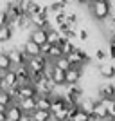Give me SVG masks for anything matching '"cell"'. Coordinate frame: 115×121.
<instances>
[{"mask_svg":"<svg viewBox=\"0 0 115 121\" xmlns=\"http://www.w3.org/2000/svg\"><path fill=\"white\" fill-rule=\"evenodd\" d=\"M88 13L94 20L97 22H103L106 18L111 16V7H110V2H94L92 0L90 5H88Z\"/></svg>","mask_w":115,"mask_h":121,"instance_id":"cell-1","label":"cell"},{"mask_svg":"<svg viewBox=\"0 0 115 121\" xmlns=\"http://www.w3.org/2000/svg\"><path fill=\"white\" fill-rule=\"evenodd\" d=\"M16 72V81L20 83V85H25V83H32V78H31V71L27 63H22V65H16L13 67Z\"/></svg>","mask_w":115,"mask_h":121,"instance_id":"cell-2","label":"cell"},{"mask_svg":"<svg viewBox=\"0 0 115 121\" xmlns=\"http://www.w3.org/2000/svg\"><path fill=\"white\" fill-rule=\"evenodd\" d=\"M97 71H99L101 78L103 80H115V65L113 61H101L97 65Z\"/></svg>","mask_w":115,"mask_h":121,"instance_id":"cell-3","label":"cell"},{"mask_svg":"<svg viewBox=\"0 0 115 121\" xmlns=\"http://www.w3.org/2000/svg\"><path fill=\"white\" fill-rule=\"evenodd\" d=\"M7 56H9V60H11V63H13V67L22 65V63H25V61H27V56H25L24 49H18V47H11V49L7 51Z\"/></svg>","mask_w":115,"mask_h":121,"instance_id":"cell-4","label":"cell"},{"mask_svg":"<svg viewBox=\"0 0 115 121\" xmlns=\"http://www.w3.org/2000/svg\"><path fill=\"white\" fill-rule=\"evenodd\" d=\"M81 78H83V69L81 67H70L65 71V81L67 85H72V83H79Z\"/></svg>","mask_w":115,"mask_h":121,"instance_id":"cell-5","label":"cell"},{"mask_svg":"<svg viewBox=\"0 0 115 121\" xmlns=\"http://www.w3.org/2000/svg\"><path fill=\"white\" fill-rule=\"evenodd\" d=\"M18 81H16V72L15 69H9V71H5V74L2 76V80H0V89H5V91H9L11 87H15Z\"/></svg>","mask_w":115,"mask_h":121,"instance_id":"cell-6","label":"cell"},{"mask_svg":"<svg viewBox=\"0 0 115 121\" xmlns=\"http://www.w3.org/2000/svg\"><path fill=\"white\" fill-rule=\"evenodd\" d=\"M97 92H99V98H115V83H111V80L103 81L97 87Z\"/></svg>","mask_w":115,"mask_h":121,"instance_id":"cell-7","label":"cell"},{"mask_svg":"<svg viewBox=\"0 0 115 121\" xmlns=\"http://www.w3.org/2000/svg\"><path fill=\"white\" fill-rule=\"evenodd\" d=\"M47 29H49V27H47ZM47 29H43V27H32L31 33H29V38L34 40L38 45H41V43L47 42Z\"/></svg>","mask_w":115,"mask_h":121,"instance_id":"cell-8","label":"cell"},{"mask_svg":"<svg viewBox=\"0 0 115 121\" xmlns=\"http://www.w3.org/2000/svg\"><path fill=\"white\" fill-rule=\"evenodd\" d=\"M22 49H24V52H25V56H27V58H31V56H38V54H41V47L38 45V43H36L34 40H27L24 43V47H22Z\"/></svg>","mask_w":115,"mask_h":121,"instance_id":"cell-9","label":"cell"},{"mask_svg":"<svg viewBox=\"0 0 115 121\" xmlns=\"http://www.w3.org/2000/svg\"><path fill=\"white\" fill-rule=\"evenodd\" d=\"M38 92H36L34 83H25V85L18 87V99L20 98H36Z\"/></svg>","mask_w":115,"mask_h":121,"instance_id":"cell-10","label":"cell"},{"mask_svg":"<svg viewBox=\"0 0 115 121\" xmlns=\"http://www.w3.org/2000/svg\"><path fill=\"white\" fill-rule=\"evenodd\" d=\"M92 116H94V117H101V119L108 116V108H106L104 101L101 99V98L94 103V108H92Z\"/></svg>","mask_w":115,"mask_h":121,"instance_id":"cell-11","label":"cell"},{"mask_svg":"<svg viewBox=\"0 0 115 121\" xmlns=\"http://www.w3.org/2000/svg\"><path fill=\"white\" fill-rule=\"evenodd\" d=\"M31 116H32V121H52V114H50V110L38 108V107L31 112Z\"/></svg>","mask_w":115,"mask_h":121,"instance_id":"cell-12","label":"cell"},{"mask_svg":"<svg viewBox=\"0 0 115 121\" xmlns=\"http://www.w3.org/2000/svg\"><path fill=\"white\" fill-rule=\"evenodd\" d=\"M13 36H15V31L11 29L7 24L0 25V43H7V42H11V40H13Z\"/></svg>","mask_w":115,"mask_h":121,"instance_id":"cell-13","label":"cell"},{"mask_svg":"<svg viewBox=\"0 0 115 121\" xmlns=\"http://www.w3.org/2000/svg\"><path fill=\"white\" fill-rule=\"evenodd\" d=\"M18 105L24 112H32L36 108V98H20Z\"/></svg>","mask_w":115,"mask_h":121,"instance_id":"cell-14","label":"cell"},{"mask_svg":"<svg viewBox=\"0 0 115 121\" xmlns=\"http://www.w3.org/2000/svg\"><path fill=\"white\" fill-rule=\"evenodd\" d=\"M50 103H52V96L50 94H38L36 96V107L38 108L50 110Z\"/></svg>","mask_w":115,"mask_h":121,"instance_id":"cell-15","label":"cell"},{"mask_svg":"<svg viewBox=\"0 0 115 121\" xmlns=\"http://www.w3.org/2000/svg\"><path fill=\"white\" fill-rule=\"evenodd\" d=\"M52 81L56 83V87H65L67 81H65V71H61L58 67L52 69Z\"/></svg>","mask_w":115,"mask_h":121,"instance_id":"cell-16","label":"cell"},{"mask_svg":"<svg viewBox=\"0 0 115 121\" xmlns=\"http://www.w3.org/2000/svg\"><path fill=\"white\" fill-rule=\"evenodd\" d=\"M61 40H63V36H61V33L58 29H52V27L47 29V42H50L52 45H56V43H59Z\"/></svg>","mask_w":115,"mask_h":121,"instance_id":"cell-17","label":"cell"},{"mask_svg":"<svg viewBox=\"0 0 115 121\" xmlns=\"http://www.w3.org/2000/svg\"><path fill=\"white\" fill-rule=\"evenodd\" d=\"M90 119H92V114L86 112L85 108H81V107L74 112V116L70 117V121H90Z\"/></svg>","mask_w":115,"mask_h":121,"instance_id":"cell-18","label":"cell"},{"mask_svg":"<svg viewBox=\"0 0 115 121\" xmlns=\"http://www.w3.org/2000/svg\"><path fill=\"white\" fill-rule=\"evenodd\" d=\"M52 63H54V67H58V69H61V71H67V69L72 67L67 56H59V58H56V60H52Z\"/></svg>","mask_w":115,"mask_h":121,"instance_id":"cell-19","label":"cell"},{"mask_svg":"<svg viewBox=\"0 0 115 121\" xmlns=\"http://www.w3.org/2000/svg\"><path fill=\"white\" fill-rule=\"evenodd\" d=\"M59 47H61L63 56H67V54H70V52L75 49V43H74V42H70V40H61L59 42Z\"/></svg>","mask_w":115,"mask_h":121,"instance_id":"cell-20","label":"cell"},{"mask_svg":"<svg viewBox=\"0 0 115 121\" xmlns=\"http://www.w3.org/2000/svg\"><path fill=\"white\" fill-rule=\"evenodd\" d=\"M13 69V63H11L7 52H0V71H9Z\"/></svg>","mask_w":115,"mask_h":121,"instance_id":"cell-21","label":"cell"},{"mask_svg":"<svg viewBox=\"0 0 115 121\" xmlns=\"http://www.w3.org/2000/svg\"><path fill=\"white\" fill-rule=\"evenodd\" d=\"M59 56H63V52H61V47H59V43H56V45H52L50 47V52H49V60H56V58H59Z\"/></svg>","mask_w":115,"mask_h":121,"instance_id":"cell-22","label":"cell"},{"mask_svg":"<svg viewBox=\"0 0 115 121\" xmlns=\"http://www.w3.org/2000/svg\"><path fill=\"white\" fill-rule=\"evenodd\" d=\"M41 54L43 56H49V52H50V47H52V43L50 42H45V43H41Z\"/></svg>","mask_w":115,"mask_h":121,"instance_id":"cell-23","label":"cell"},{"mask_svg":"<svg viewBox=\"0 0 115 121\" xmlns=\"http://www.w3.org/2000/svg\"><path fill=\"white\" fill-rule=\"evenodd\" d=\"M94 58H95V60H101V61H104V60H106V52H104L103 49H97V51L94 52Z\"/></svg>","mask_w":115,"mask_h":121,"instance_id":"cell-24","label":"cell"},{"mask_svg":"<svg viewBox=\"0 0 115 121\" xmlns=\"http://www.w3.org/2000/svg\"><path fill=\"white\" fill-rule=\"evenodd\" d=\"M7 119V114H5V112H0V121H5Z\"/></svg>","mask_w":115,"mask_h":121,"instance_id":"cell-25","label":"cell"},{"mask_svg":"<svg viewBox=\"0 0 115 121\" xmlns=\"http://www.w3.org/2000/svg\"><path fill=\"white\" fill-rule=\"evenodd\" d=\"M7 110V105H4V103H0V112H5Z\"/></svg>","mask_w":115,"mask_h":121,"instance_id":"cell-26","label":"cell"},{"mask_svg":"<svg viewBox=\"0 0 115 121\" xmlns=\"http://www.w3.org/2000/svg\"><path fill=\"white\" fill-rule=\"evenodd\" d=\"M90 121H103V119H101V117H94V116H92V119Z\"/></svg>","mask_w":115,"mask_h":121,"instance_id":"cell-27","label":"cell"},{"mask_svg":"<svg viewBox=\"0 0 115 121\" xmlns=\"http://www.w3.org/2000/svg\"><path fill=\"white\" fill-rule=\"evenodd\" d=\"M94 2H108V0H94Z\"/></svg>","mask_w":115,"mask_h":121,"instance_id":"cell-28","label":"cell"},{"mask_svg":"<svg viewBox=\"0 0 115 121\" xmlns=\"http://www.w3.org/2000/svg\"><path fill=\"white\" fill-rule=\"evenodd\" d=\"M113 121H115V116H113Z\"/></svg>","mask_w":115,"mask_h":121,"instance_id":"cell-29","label":"cell"}]
</instances>
